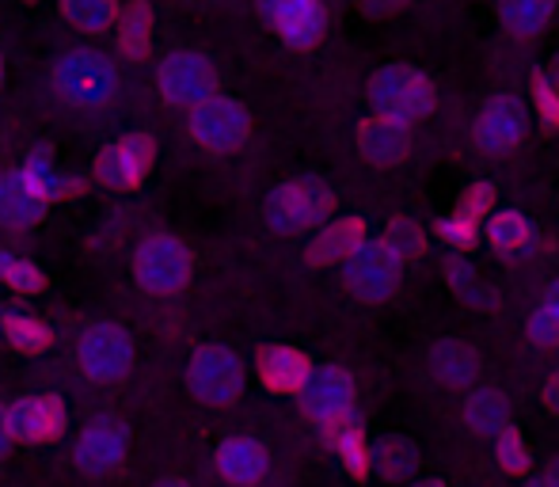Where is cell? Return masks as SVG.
Instances as JSON below:
<instances>
[{
    "mask_svg": "<svg viewBox=\"0 0 559 487\" xmlns=\"http://www.w3.org/2000/svg\"><path fill=\"white\" fill-rule=\"evenodd\" d=\"M53 88L73 107H104L118 92V69L96 50H73L53 66Z\"/></svg>",
    "mask_w": 559,
    "mask_h": 487,
    "instance_id": "6da1fadb",
    "label": "cell"
},
{
    "mask_svg": "<svg viewBox=\"0 0 559 487\" xmlns=\"http://www.w3.org/2000/svg\"><path fill=\"white\" fill-rule=\"evenodd\" d=\"M369 99H373L377 115L415 122L435 111V84L423 73H415L412 66H384L369 81Z\"/></svg>",
    "mask_w": 559,
    "mask_h": 487,
    "instance_id": "7a4b0ae2",
    "label": "cell"
},
{
    "mask_svg": "<svg viewBox=\"0 0 559 487\" xmlns=\"http://www.w3.org/2000/svg\"><path fill=\"white\" fill-rule=\"evenodd\" d=\"M133 274L148 294H179L191 278V251H187L183 240L168 237V233H153L133 251Z\"/></svg>",
    "mask_w": 559,
    "mask_h": 487,
    "instance_id": "3957f363",
    "label": "cell"
},
{
    "mask_svg": "<svg viewBox=\"0 0 559 487\" xmlns=\"http://www.w3.org/2000/svg\"><path fill=\"white\" fill-rule=\"evenodd\" d=\"M332 214V191L317 179H289L266 199V222L278 233H301Z\"/></svg>",
    "mask_w": 559,
    "mask_h": 487,
    "instance_id": "277c9868",
    "label": "cell"
},
{
    "mask_svg": "<svg viewBox=\"0 0 559 487\" xmlns=\"http://www.w3.org/2000/svg\"><path fill=\"white\" fill-rule=\"evenodd\" d=\"M160 92L171 107H191L206 104L210 96H217V69L206 54L194 50H176L160 61Z\"/></svg>",
    "mask_w": 559,
    "mask_h": 487,
    "instance_id": "5b68a950",
    "label": "cell"
},
{
    "mask_svg": "<svg viewBox=\"0 0 559 487\" xmlns=\"http://www.w3.org/2000/svg\"><path fill=\"white\" fill-rule=\"evenodd\" d=\"M76 363L88 381L111 384L133 366V340L118 324H92L84 328L81 343H76Z\"/></svg>",
    "mask_w": 559,
    "mask_h": 487,
    "instance_id": "8992f818",
    "label": "cell"
},
{
    "mask_svg": "<svg viewBox=\"0 0 559 487\" xmlns=\"http://www.w3.org/2000/svg\"><path fill=\"white\" fill-rule=\"evenodd\" d=\"M396 282H400V259L384 248V240L381 243L366 240L343 263V286L366 305H381L384 297H392Z\"/></svg>",
    "mask_w": 559,
    "mask_h": 487,
    "instance_id": "52a82bcc",
    "label": "cell"
},
{
    "mask_svg": "<svg viewBox=\"0 0 559 487\" xmlns=\"http://www.w3.org/2000/svg\"><path fill=\"white\" fill-rule=\"evenodd\" d=\"M187 384H191V392L202 404L228 407V404H236V396H240V389H243V366L228 347H202L199 355L191 358Z\"/></svg>",
    "mask_w": 559,
    "mask_h": 487,
    "instance_id": "ba28073f",
    "label": "cell"
},
{
    "mask_svg": "<svg viewBox=\"0 0 559 487\" xmlns=\"http://www.w3.org/2000/svg\"><path fill=\"white\" fill-rule=\"evenodd\" d=\"M156 164V141L148 133H126L111 141L96 156V179L111 191H133L145 183V176Z\"/></svg>",
    "mask_w": 559,
    "mask_h": 487,
    "instance_id": "9c48e42d",
    "label": "cell"
},
{
    "mask_svg": "<svg viewBox=\"0 0 559 487\" xmlns=\"http://www.w3.org/2000/svg\"><path fill=\"white\" fill-rule=\"evenodd\" d=\"M251 133V119L236 99L210 96L206 104L191 107V138L210 153H228V149L243 145Z\"/></svg>",
    "mask_w": 559,
    "mask_h": 487,
    "instance_id": "30bf717a",
    "label": "cell"
},
{
    "mask_svg": "<svg viewBox=\"0 0 559 487\" xmlns=\"http://www.w3.org/2000/svg\"><path fill=\"white\" fill-rule=\"evenodd\" d=\"M297 396H301L305 415L317 419L320 427H332L354 415V381L338 366H312Z\"/></svg>",
    "mask_w": 559,
    "mask_h": 487,
    "instance_id": "8fae6325",
    "label": "cell"
},
{
    "mask_svg": "<svg viewBox=\"0 0 559 487\" xmlns=\"http://www.w3.org/2000/svg\"><path fill=\"white\" fill-rule=\"evenodd\" d=\"M130 450V430L118 419H92L81 430L73 446V461L84 476H111L118 465L126 461Z\"/></svg>",
    "mask_w": 559,
    "mask_h": 487,
    "instance_id": "7c38bea8",
    "label": "cell"
},
{
    "mask_svg": "<svg viewBox=\"0 0 559 487\" xmlns=\"http://www.w3.org/2000/svg\"><path fill=\"white\" fill-rule=\"evenodd\" d=\"M69 415L58 396H23L4 412L8 438L15 442H53L66 430Z\"/></svg>",
    "mask_w": 559,
    "mask_h": 487,
    "instance_id": "4fadbf2b",
    "label": "cell"
},
{
    "mask_svg": "<svg viewBox=\"0 0 559 487\" xmlns=\"http://www.w3.org/2000/svg\"><path fill=\"white\" fill-rule=\"evenodd\" d=\"M476 145L491 156H502L510 149L522 145L525 138V107L514 96H495L491 104H484V111L476 115Z\"/></svg>",
    "mask_w": 559,
    "mask_h": 487,
    "instance_id": "5bb4252c",
    "label": "cell"
},
{
    "mask_svg": "<svg viewBox=\"0 0 559 487\" xmlns=\"http://www.w3.org/2000/svg\"><path fill=\"white\" fill-rule=\"evenodd\" d=\"M271 27L282 35V43H289L294 50H312V46L324 38L328 15L320 0H286V4L274 12Z\"/></svg>",
    "mask_w": 559,
    "mask_h": 487,
    "instance_id": "9a60e30c",
    "label": "cell"
},
{
    "mask_svg": "<svg viewBox=\"0 0 559 487\" xmlns=\"http://www.w3.org/2000/svg\"><path fill=\"white\" fill-rule=\"evenodd\" d=\"M358 145L366 153V161L373 164H400L412 149V130L407 122L389 119V115H373L358 126Z\"/></svg>",
    "mask_w": 559,
    "mask_h": 487,
    "instance_id": "2e32d148",
    "label": "cell"
},
{
    "mask_svg": "<svg viewBox=\"0 0 559 487\" xmlns=\"http://www.w3.org/2000/svg\"><path fill=\"white\" fill-rule=\"evenodd\" d=\"M20 179L27 183V191L35 194L38 202H61V199H76V194H84V183L81 179H69V176H61L58 168H53V161H50V153L46 149H35V153L23 161V168H20Z\"/></svg>",
    "mask_w": 559,
    "mask_h": 487,
    "instance_id": "e0dca14e",
    "label": "cell"
},
{
    "mask_svg": "<svg viewBox=\"0 0 559 487\" xmlns=\"http://www.w3.org/2000/svg\"><path fill=\"white\" fill-rule=\"evenodd\" d=\"M217 473L240 487L259 484L266 476V450L251 438H225L217 446Z\"/></svg>",
    "mask_w": 559,
    "mask_h": 487,
    "instance_id": "ac0fdd59",
    "label": "cell"
},
{
    "mask_svg": "<svg viewBox=\"0 0 559 487\" xmlns=\"http://www.w3.org/2000/svg\"><path fill=\"white\" fill-rule=\"evenodd\" d=\"M361 243H366V222H361V217H343V222H332L309 243V263L312 266L346 263Z\"/></svg>",
    "mask_w": 559,
    "mask_h": 487,
    "instance_id": "d6986e66",
    "label": "cell"
},
{
    "mask_svg": "<svg viewBox=\"0 0 559 487\" xmlns=\"http://www.w3.org/2000/svg\"><path fill=\"white\" fill-rule=\"evenodd\" d=\"M43 214H46V202H38L35 194L27 191V183L20 179V168L4 171V176H0V225L23 233L43 222Z\"/></svg>",
    "mask_w": 559,
    "mask_h": 487,
    "instance_id": "ffe728a7",
    "label": "cell"
},
{
    "mask_svg": "<svg viewBox=\"0 0 559 487\" xmlns=\"http://www.w3.org/2000/svg\"><path fill=\"white\" fill-rule=\"evenodd\" d=\"M427 366H430V373H435L438 381L449 384V389H464V384L476 381L479 355L461 340H442V343H435V347H430Z\"/></svg>",
    "mask_w": 559,
    "mask_h": 487,
    "instance_id": "44dd1931",
    "label": "cell"
},
{
    "mask_svg": "<svg viewBox=\"0 0 559 487\" xmlns=\"http://www.w3.org/2000/svg\"><path fill=\"white\" fill-rule=\"evenodd\" d=\"M309 358L294 347H266L259 351V377L271 392H297L309 377Z\"/></svg>",
    "mask_w": 559,
    "mask_h": 487,
    "instance_id": "7402d4cb",
    "label": "cell"
},
{
    "mask_svg": "<svg viewBox=\"0 0 559 487\" xmlns=\"http://www.w3.org/2000/svg\"><path fill=\"white\" fill-rule=\"evenodd\" d=\"M148 46H153V8L148 0H133L118 15V50L126 54V61H145Z\"/></svg>",
    "mask_w": 559,
    "mask_h": 487,
    "instance_id": "603a6c76",
    "label": "cell"
},
{
    "mask_svg": "<svg viewBox=\"0 0 559 487\" xmlns=\"http://www.w3.org/2000/svg\"><path fill=\"white\" fill-rule=\"evenodd\" d=\"M556 0H499V20L514 38H533L548 27Z\"/></svg>",
    "mask_w": 559,
    "mask_h": 487,
    "instance_id": "cb8c5ba5",
    "label": "cell"
},
{
    "mask_svg": "<svg viewBox=\"0 0 559 487\" xmlns=\"http://www.w3.org/2000/svg\"><path fill=\"white\" fill-rule=\"evenodd\" d=\"M487 240L495 243V251L507 259H518L525 256V251L533 248V225L525 222V214H518V210H502V214L491 217V225H487Z\"/></svg>",
    "mask_w": 559,
    "mask_h": 487,
    "instance_id": "d4e9b609",
    "label": "cell"
},
{
    "mask_svg": "<svg viewBox=\"0 0 559 487\" xmlns=\"http://www.w3.org/2000/svg\"><path fill=\"white\" fill-rule=\"evenodd\" d=\"M510 419L507 396L495 389H476L468 400H464V423H468L476 435H499Z\"/></svg>",
    "mask_w": 559,
    "mask_h": 487,
    "instance_id": "484cf974",
    "label": "cell"
},
{
    "mask_svg": "<svg viewBox=\"0 0 559 487\" xmlns=\"http://www.w3.org/2000/svg\"><path fill=\"white\" fill-rule=\"evenodd\" d=\"M0 335H4L15 351H23V355H43L53 343L50 328H46L43 320L27 317V312H4V317H0Z\"/></svg>",
    "mask_w": 559,
    "mask_h": 487,
    "instance_id": "4316f807",
    "label": "cell"
},
{
    "mask_svg": "<svg viewBox=\"0 0 559 487\" xmlns=\"http://www.w3.org/2000/svg\"><path fill=\"white\" fill-rule=\"evenodd\" d=\"M369 461H373L377 473H381L384 480H404V476H412L415 465H419V450H415V442H407V438L389 435L377 442V450L369 453Z\"/></svg>",
    "mask_w": 559,
    "mask_h": 487,
    "instance_id": "83f0119b",
    "label": "cell"
},
{
    "mask_svg": "<svg viewBox=\"0 0 559 487\" xmlns=\"http://www.w3.org/2000/svg\"><path fill=\"white\" fill-rule=\"evenodd\" d=\"M328 438L335 442L338 458H343V465L350 468L354 476H366L369 473V450H366V435H361L358 419L354 415H346V419L332 423V427H324Z\"/></svg>",
    "mask_w": 559,
    "mask_h": 487,
    "instance_id": "f1b7e54d",
    "label": "cell"
},
{
    "mask_svg": "<svg viewBox=\"0 0 559 487\" xmlns=\"http://www.w3.org/2000/svg\"><path fill=\"white\" fill-rule=\"evenodd\" d=\"M61 12H66L69 23H76L81 31H92V35H104L118 23L122 8L118 0H61Z\"/></svg>",
    "mask_w": 559,
    "mask_h": 487,
    "instance_id": "f546056e",
    "label": "cell"
},
{
    "mask_svg": "<svg viewBox=\"0 0 559 487\" xmlns=\"http://www.w3.org/2000/svg\"><path fill=\"white\" fill-rule=\"evenodd\" d=\"M442 274L449 286L464 297V305H472V309H495V289L484 286V282L476 278V271H472L461 256H449L442 263Z\"/></svg>",
    "mask_w": 559,
    "mask_h": 487,
    "instance_id": "4dcf8cb0",
    "label": "cell"
},
{
    "mask_svg": "<svg viewBox=\"0 0 559 487\" xmlns=\"http://www.w3.org/2000/svg\"><path fill=\"white\" fill-rule=\"evenodd\" d=\"M384 248H389L400 263H407V259H419L423 251H427V240H423V229L412 222V217H396V222L389 225Z\"/></svg>",
    "mask_w": 559,
    "mask_h": 487,
    "instance_id": "1f68e13d",
    "label": "cell"
},
{
    "mask_svg": "<svg viewBox=\"0 0 559 487\" xmlns=\"http://www.w3.org/2000/svg\"><path fill=\"white\" fill-rule=\"evenodd\" d=\"M0 282H4V286H12L15 294H38V289L46 286V274L38 271L31 259H15L12 256V263H8V271L0 274Z\"/></svg>",
    "mask_w": 559,
    "mask_h": 487,
    "instance_id": "d6a6232c",
    "label": "cell"
},
{
    "mask_svg": "<svg viewBox=\"0 0 559 487\" xmlns=\"http://www.w3.org/2000/svg\"><path fill=\"white\" fill-rule=\"evenodd\" d=\"M533 92H537L545 130H559V84L548 73H533Z\"/></svg>",
    "mask_w": 559,
    "mask_h": 487,
    "instance_id": "836d02e7",
    "label": "cell"
},
{
    "mask_svg": "<svg viewBox=\"0 0 559 487\" xmlns=\"http://www.w3.org/2000/svg\"><path fill=\"white\" fill-rule=\"evenodd\" d=\"M499 465L507 473H525L530 468V450H525L522 435L514 427H502L499 430Z\"/></svg>",
    "mask_w": 559,
    "mask_h": 487,
    "instance_id": "e575fe53",
    "label": "cell"
},
{
    "mask_svg": "<svg viewBox=\"0 0 559 487\" xmlns=\"http://www.w3.org/2000/svg\"><path fill=\"white\" fill-rule=\"evenodd\" d=\"M438 229V237H442L445 243H453V248H472L479 237V225L476 222H468V217H461V214H453V217H442V222L435 225Z\"/></svg>",
    "mask_w": 559,
    "mask_h": 487,
    "instance_id": "d590c367",
    "label": "cell"
},
{
    "mask_svg": "<svg viewBox=\"0 0 559 487\" xmlns=\"http://www.w3.org/2000/svg\"><path fill=\"white\" fill-rule=\"evenodd\" d=\"M491 202H495V191L487 183H472L468 191L461 194V206H456V214L468 217V222L479 225V217L491 214Z\"/></svg>",
    "mask_w": 559,
    "mask_h": 487,
    "instance_id": "8d00e7d4",
    "label": "cell"
},
{
    "mask_svg": "<svg viewBox=\"0 0 559 487\" xmlns=\"http://www.w3.org/2000/svg\"><path fill=\"white\" fill-rule=\"evenodd\" d=\"M530 340L537 343V347H556L559 343V320L548 317L545 309H537L530 317Z\"/></svg>",
    "mask_w": 559,
    "mask_h": 487,
    "instance_id": "74e56055",
    "label": "cell"
},
{
    "mask_svg": "<svg viewBox=\"0 0 559 487\" xmlns=\"http://www.w3.org/2000/svg\"><path fill=\"white\" fill-rule=\"evenodd\" d=\"M537 309H545L548 317H556V320H559V282H556V286H548V289H545V297H540Z\"/></svg>",
    "mask_w": 559,
    "mask_h": 487,
    "instance_id": "f35d334b",
    "label": "cell"
},
{
    "mask_svg": "<svg viewBox=\"0 0 559 487\" xmlns=\"http://www.w3.org/2000/svg\"><path fill=\"white\" fill-rule=\"evenodd\" d=\"M545 404H548V412L559 415V373L545 384Z\"/></svg>",
    "mask_w": 559,
    "mask_h": 487,
    "instance_id": "ab89813d",
    "label": "cell"
},
{
    "mask_svg": "<svg viewBox=\"0 0 559 487\" xmlns=\"http://www.w3.org/2000/svg\"><path fill=\"white\" fill-rule=\"evenodd\" d=\"M366 8L373 15H381V12H392V8H400V0H366Z\"/></svg>",
    "mask_w": 559,
    "mask_h": 487,
    "instance_id": "60d3db41",
    "label": "cell"
},
{
    "mask_svg": "<svg viewBox=\"0 0 559 487\" xmlns=\"http://www.w3.org/2000/svg\"><path fill=\"white\" fill-rule=\"evenodd\" d=\"M282 4H286V0H259V12H263V20L271 23V20H274V12H278Z\"/></svg>",
    "mask_w": 559,
    "mask_h": 487,
    "instance_id": "b9f144b4",
    "label": "cell"
},
{
    "mask_svg": "<svg viewBox=\"0 0 559 487\" xmlns=\"http://www.w3.org/2000/svg\"><path fill=\"white\" fill-rule=\"evenodd\" d=\"M8 446H12V438H8V427H4V412H0V458L8 453Z\"/></svg>",
    "mask_w": 559,
    "mask_h": 487,
    "instance_id": "7bdbcfd3",
    "label": "cell"
},
{
    "mask_svg": "<svg viewBox=\"0 0 559 487\" xmlns=\"http://www.w3.org/2000/svg\"><path fill=\"white\" fill-rule=\"evenodd\" d=\"M540 480H545V487H559V461H556L552 468H548L545 476H540Z\"/></svg>",
    "mask_w": 559,
    "mask_h": 487,
    "instance_id": "ee69618b",
    "label": "cell"
},
{
    "mask_svg": "<svg viewBox=\"0 0 559 487\" xmlns=\"http://www.w3.org/2000/svg\"><path fill=\"white\" fill-rule=\"evenodd\" d=\"M153 487H191L187 480H179V476H164V480H156Z\"/></svg>",
    "mask_w": 559,
    "mask_h": 487,
    "instance_id": "f6af8a7d",
    "label": "cell"
},
{
    "mask_svg": "<svg viewBox=\"0 0 559 487\" xmlns=\"http://www.w3.org/2000/svg\"><path fill=\"white\" fill-rule=\"evenodd\" d=\"M8 263H12V256H8V251H4V248H0V274H4V271H8Z\"/></svg>",
    "mask_w": 559,
    "mask_h": 487,
    "instance_id": "bcb514c9",
    "label": "cell"
},
{
    "mask_svg": "<svg viewBox=\"0 0 559 487\" xmlns=\"http://www.w3.org/2000/svg\"><path fill=\"white\" fill-rule=\"evenodd\" d=\"M412 487H445L442 480H423V484H412Z\"/></svg>",
    "mask_w": 559,
    "mask_h": 487,
    "instance_id": "7dc6e473",
    "label": "cell"
},
{
    "mask_svg": "<svg viewBox=\"0 0 559 487\" xmlns=\"http://www.w3.org/2000/svg\"><path fill=\"white\" fill-rule=\"evenodd\" d=\"M0 84H4V54H0Z\"/></svg>",
    "mask_w": 559,
    "mask_h": 487,
    "instance_id": "c3c4849f",
    "label": "cell"
},
{
    "mask_svg": "<svg viewBox=\"0 0 559 487\" xmlns=\"http://www.w3.org/2000/svg\"><path fill=\"white\" fill-rule=\"evenodd\" d=\"M525 487H545V480H533V484H525Z\"/></svg>",
    "mask_w": 559,
    "mask_h": 487,
    "instance_id": "681fc988",
    "label": "cell"
},
{
    "mask_svg": "<svg viewBox=\"0 0 559 487\" xmlns=\"http://www.w3.org/2000/svg\"><path fill=\"white\" fill-rule=\"evenodd\" d=\"M0 176H4V171H0Z\"/></svg>",
    "mask_w": 559,
    "mask_h": 487,
    "instance_id": "f907efd6",
    "label": "cell"
}]
</instances>
